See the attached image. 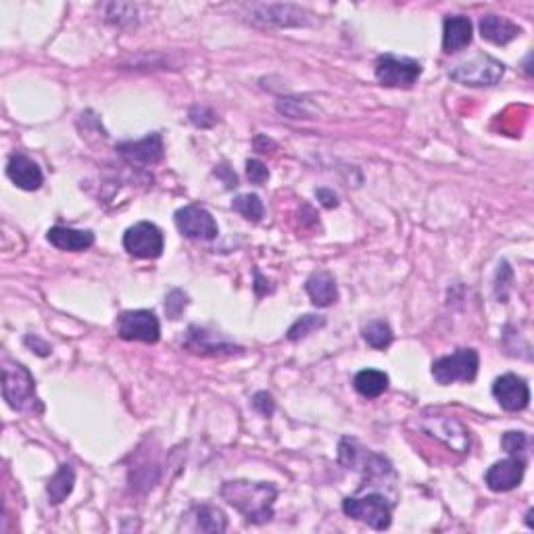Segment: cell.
Listing matches in <instances>:
<instances>
[{
    "instance_id": "6da1fadb",
    "label": "cell",
    "mask_w": 534,
    "mask_h": 534,
    "mask_svg": "<svg viewBox=\"0 0 534 534\" xmlns=\"http://www.w3.org/2000/svg\"><path fill=\"white\" fill-rule=\"evenodd\" d=\"M221 496L253 524H265L274 518V501L278 496L274 484L229 480L223 482Z\"/></svg>"
},
{
    "instance_id": "7a4b0ae2",
    "label": "cell",
    "mask_w": 534,
    "mask_h": 534,
    "mask_svg": "<svg viewBox=\"0 0 534 534\" xmlns=\"http://www.w3.org/2000/svg\"><path fill=\"white\" fill-rule=\"evenodd\" d=\"M3 396L7 405L21 413H42L45 405L36 395L34 376L21 363L4 362L3 363Z\"/></svg>"
},
{
    "instance_id": "3957f363",
    "label": "cell",
    "mask_w": 534,
    "mask_h": 534,
    "mask_svg": "<svg viewBox=\"0 0 534 534\" xmlns=\"http://www.w3.org/2000/svg\"><path fill=\"white\" fill-rule=\"evenodd\" d=\"M480 357L474 349H459L453 355H445L432 363L434 380L443 387L455 382H471L478 374Z\"/></svg>"
},
{
    "instance_id": "277c9868",
    "label": "cell",
    "mask_w": 534,
    "mask_h": 534,
    "mask_svg": "<svg viewBox=\"0 0 534 534\" xmlns=\"http://www.w3.org/2000/svg\"><path fill=\"white\" fill-rule=\"evenodd\" d=\"M343 512L349 518H355L374 528V530H387L393 521V505L382 495L346 496L343 501Z\"/></svg>"
},
{
    "instance_id": "5b68a950",
    "label": "cell",
    "mask_w": 534,
    "mask_h": 534,
    "mask_svg": "<svg viewBox=\"0 0 534 534\" xmlns=\"http://www.w3.org/2000/svg\"><path fill=\"white\" fill-rule=\"evenodd\" d=\"M505 73V65L490 54H476L449 71L451 79L463 86H495Z\"/></svg>"
},
{
    "instance_id": "8992f818",
    "label": "cell",
    "mask_w": 534,
    "mask_h": 534,
    "mask_svg": "<svg viewBox=\"0 0 534 534\" xmlns=\"http://www.w3.org/2000/svg\"><path fill=\"white\" fill-rule=\"evenodd\" d=\"M376 79L388 88H412L421 76L420 61L395 54H382L376 59Z\"/></svg>"
},
{
    "instance_id": "52a82bcc",
    "label": "cell",
    "mask_w": 534,
    "mask_h": 534,
    "mask_svg": "<svg viewBox=\"0 0 534 534\" xmlns=\"http://www.w3.org/2000/svg\"><path fill=\"white\" fill-rule=\"evenodd\" d=\"M163 232L151 221H140L123 234V248L138 259H157L163 253Z\"/></svg>"
},
{
    "instance_id": "ba28073f",
    "label": "cell",
    "mask_w": 534,
    "mask_h": 534,
    "mask_svg": "<svg viewBox=\"0 0 534 534\" xmlns=\"http://www.w3.org/2000/svg\"><path fill=\"white\" fill-rule=\"evenodd\" d=\"M117 332L123 340H140V343L154 345L161 337V324L153 312L138 309V312H126L117 318Z\"/></svg>"
},
{
    "instance_id": "9c48e42d",
    "label": "cell",
    "mask_w": 534,
    "mask_h": 534,
    "mask_svg": "<svg viewBox=\"0 0 534 534\" xmlns=\"http://www.w3.org/2000/svg\"><path fill=\"white\" fill-rule=\"evenodd\" d=\"M340 463L346 465V468L363 471V474L370 478L393 474V465L388 463V459L362 449L355 440L349 438H345L343 443H340Z\"/></svg>"
},
{
    "instance_id": "30bf717a",
    "label": "cell",
    "mask_w": 534,
    "mask_h": 534,
    "mask_svg": "<svg viewBox=\"0 0 534 534\" xmlns=\"http://www.w3.org/2000/svg\"><path fill=\"white\" fill-rule=\"evenodd\" d=\"M176 226L186 238L192 240H213L220 234L217 221L207 209L198 207V204H188L176 211Z\"/></svg>"
},
{
    "instance_id": "8fae6325",
    "label": "cell",
    "mask_w": 534,
    "mask_h": 534,
    "mask_svg": "<svg viewBox=\"0 0 534 534\" xmlns=\"http://www.w3.org/2000/svg\"><path fill=\"white\" fill-rule=\"evenodd\" d=\"M421 428H424L432 438L445 443L453 451H459V453L470 451V434L465 430L462 421L445 418V415H434V418H426L421 421Z\"/></svg>"
},
{
    "instance_id": "7c38bea8",
    "label": "cell",
    "mask_w": 534,
    "mask_h": 534,
    "mask_svg": "<svg viewBox=\"0 0 534 534\" xmlns=\"http://www.w3.org/2000/svg\"><path fill=\"white\" fill-rule=\"evenodd\" d=\"M493 395L505 412H521L530 403V388H528L524 378L515 374L496 378L493 384Z\"/></svg>"
},
{
    "instance_id": "4fadbf2b",
    "label": "cell",
    "mask_w": 534,
    "mask_h": 534,
    "mask_svg": "<svg viewBox=\"0 0 534 534\" xmlns=\"http://www.w3.org/2000/svg\"><path fill=\"white\" fill-rule=\"evenodd\" d=\"M524 471L526 462L521 457L512 455L509 459H503V462H496L487 471L488 488L495 490V493H507V490L515 488L521 482Z\"/></svg>"
},
{
    "instance_id": "5bb4252c",
    "label": "cell",
    "mask_w": 534,
    "mask_h": 534,
    "mask_svg": "<svg viewBox=\"0 0 534 534\" xmlns=\"http://www.w3.org/2000/svg\"><path fill=\"white\" fill-rule=\"evenodd\" d=\"M163 138L161 134H148L142 140L136 142H121L117 145V153L121 154L128 163H142L153 165L163 159Z\"/></svg>"
},
{
    "instance_id": "9a60e30c",
    "label": "cell",
    "mask_w": 534,
    "mask_h": 534,
    "mask_svg": "<svg viewBox=\"0 0 534 534\" xmlns=\"http://www.w3.org/2000/svg\"><path fill=\"white\" fill-rule=\"evenodd\" d=\"M179 528L190 532H226L228 520L221 509L213 505H196L182 515Z\"/></svg>"
},
{
    "instance_id": "2e32d148",
    "label": "cell",
    "mask_w": 534,
    "mask_h": 534,
    "mask_svg": "<svg viewBox=\"0 0 534 534\" xmlns=\"http://www.w3.org/2000/svg\"><path fill=\"white\" fill-rule=\"evenodd\" d=\"M253 20L267 23V26H305V11L296 9L293 4H257L251 9Z\"/></svg>"
},
{
    "instance_id": "e0dca14e",
    "label": "cell",
    "mask_w": 534,
    "mask_h": 534,
    "mask_svg": "<svg viewBox=\"0 0 534 534\" xmlns=\"http://www.w3.org/2000/svg\"><path fill=\"white\" fill-rule=\"evenodd\" d=\"M7 176L17 188L29 190V192L38 190L42 182H45V176H42L40 167L36 165L32 159L26 157V154H13V157L9 159Z\"/></svg>"
},
{
    "instance_id": "ac0fdd59",
    "label": "cell",
    "mask_w": 534,
    "mask_h": 534,
    "mask_svg": "<svg viewBox=\"0 0 534 534\" xmlns=\"http://www.w3.org/2000/svg\"><path fill=\"white\" fill-rule=\"evenodd\" d=\"M471 42V21L463 15L446 17L443 26V51L446 54L459 53L462 48L470 46Z\"/></svg>"
},
{
    "instance_id": "d6986e66",
    "label": "cell",
    "mask_w": 534,
    "mask_h": 534,
    "mask_svg": "<svg viewBox=\"0 0 534 534\" xmlns=\"http://www.w3.org/2000/svg\"><path fill=\"white\" fill-rule=\"evenodd\" d=\"M48 242L53 246L61 248V251H86L95 245V234L90 229H73V228H63V226H54L48 229Z\"/></svg>"
},
{
    "instance_id": "ffe728a7",
    "label": "cell",
    "mask_w": 534,
    "mask_h": 534,
    "mask_svg": "<svg viewBox=\"0 0 534 534\" xmlns=\"http://www.w3.org/2000/svg\"><path fill=\"white\" fill-rule=\"evenodd\" d=\"M186 346L192 353H201V355H220V353H236L240 351L238 346L226 343V340L217 338V334L207 332L204 328L192 326L186 337Z\"/></svg>"
},
{
    "instance_id": "44dd1931",
    "label": "cell",
    "mask_w": 534,
    "mask_h": 534,
    "mask_svg": "<svg viewBox=\"0 0 534 534\" xmlns=\"http://www.w3.org/2000/svg\"><path fill=\"white\" fill-rule=\"evenodd\" d=\"M480 34L484 40L493 42V45H507L518 38L521 29L513 21L505 20L499 15H484L480 20Z\"/></svg>"
},
{
    "instance_id": "7402d4cb",
    "label": "cell",
    "mask_w": 534,
    "mask_h": 534,
    "mask_svg": "<svg viewBox=\"0 0 534 534\" xmlns=\"http://www.w3.org/2000/svg\"><path fill=\"white\" fill-rule=\"evenodd\" d=\"M305 290L307 295L312 296L313 305L318 307H330L332 303H337L338 299L337 280H334V276L328 274V271H318V274L309 278Z\"/></svg>"
},
{
    "instance_id": "603a6c76",
    "label": "cell",
    "mask_w": 534,
    "mask_h": 534,
    "mask_svg": "<svg viewBox=\"0 0 534 534\" xmlns=\"http://www.w3.org/2000/svg\"><path fill=\"white\" fill-rule=\"evenodd\" d=\"M353 387L365 399H378L388 388V376L380 370H362L353 380Z\"/></svg>"
},
{
    "instance_id": "cb8c5ba5",
    "label": "cell",
    "mask_w": 534,
    "mask_h": 534,
    "mask_svg": "<svg viewBox=\"0 0 534 534\" xmlns=\"http://www.w3.org/2000/svg\"><path fill=\"white\" fill-rule=\"evenodd\" d=\"M73 484H76V471H73V468L70 463H63L59 468L57 474H54L46 484L48 501H51L53 505H59V503H63L67 496L71 495Z\"/></svg>"
},
{
    "instance_id": "d4e9b609",
    "label": "cell",
    "mask_w": 534,
    "mask_h": 534,
    "mask_svg": "<svg viewBox=\"0 0 534 534\" xmlns=\"http://www.w3.org/2000/svg\"><path fill=\"white\" fill-rule=\"evenodd\" d=\"M393 330L384 320H374L363 328V340L371 349H387L393 343Z\"/></svg>"
},
{
    "instance_id": "484cf974",
    "label": "cell",
    "mask_w": 534,
    "mask_h": 534,
    "mask_svg": "<svg viewBox=\"0 0 534 534\" xmlns=\"http://www.w3.org/2000/svg\"><path fill=\"white\" fill-rule=\"evenodd\" d=\"M232 209L238 211V213L245 217L248 221H261L263 220V203H261V198L257 195H240L236 196L232 201Z\"/></svg>"
},
{
    "instance_id": "4316f807",
    "label": "cell",
    "mask_w": 534,
    "mask_h": 534,
    "mask_svg": "<svg viewBox=\"0 0 534 534\" xmlns=\"http://www.w3.org/2000/svg\"><path fill=\"white\" fill-rule=\"evenodd\" d=\"M326 326V318L324 315H313V313H307L303 315L301 320H296L293 326H290L288 330V340H293V343H296V340H303L305 337H309V334L320 330V328Z\"/></svg>"
},
{
    "instance_id": "83f0119b",
    "label": "cell",
    "mask_w": 534,
    "mask_h": 534,
    "mask_svg": "<svg viewBox=\"0 0 534 534\" xmlns=\"http://www.w3.org/2000/svg\"><path fill=\"white\" fill-rule=\"evenodd\" d=\"M188 305V296H186L182 290H171L170 295L165 296V313L170 320H178L182 312Z\"/></svg>"
},
{
    "instance_id": "f1b7e54d",
    "label": "cell",
    "mask_w": 534,
    "mask_h": 534,
    "mask_svg": "<svg viewBox=\"0 0 534 534\" xmlns=\"http://www.w3.org/2000/svg\"><path fill=\"white\" fill-rule=\"evenodd\" d=\"M501 445H503V449L509 453V455L518 457V455H521V451H526L528 438L524 432H505L503 434Z\"/></svg>"
},
{
    "instance_id": "f546056e",
    "label": "cell",
    "mask_w": 534,
    "mask_h": 534,
    "mask_svg": "<svg viewBox=\"0 0 534 534\" xmlns=\"http://www.w3.org/2000/svg\"><path fill=\"white\" fill-rule=\"evenodd\" d=\"M246 178L251 179L253 184H263L267 178H270V171L267 167L261 163L257 159H248L246 161Z\"/></svg>"
},
{
    "instance_id": "4dcf8cb0",
    "label": "cell",
    "mask_w": 534,
    "mask_h": 534,
    "mask_svg": "<svg viewBox=\"0 0 534 534\" xmlns=\"http://www.w3.org/2000/svg\"><path fill=\"white\" fill-rule=\"evenodd\" d=\"M253 407L257 409L261 415L270 418L274 413V399H271L270 393H257L253 396Z\"/></svg>"
},
{
    "instance_id": "1f68e13d",
    "label": "cell",
    "mask_w": 534,
    "mask_h": 534,
    "mask_svg": "<svg viewBox=\"0 0 534 534\" xmlns=\"http://www.w3.org/2000/svg\"><path fill=\"white\" fill-rule=\"evenodd\" d=\"M315 195H318V198L321 201V204H324L326 209H334V207H338V196L334 195L332 190H326V188H320L318 192H315Z\"/></svg>"
},
{
    "instance_id": "d6a6232c",
    "label": "cell",
    "mask_w": 534,
    "mask_h": 534,
    "mask_svg": "<svg viewBox=\"0 0 534 534\" xmlns=\"http://www.w3.org/2000/svg\"><path fill=\"white\" fill-rule=\"evenodd\" d=\"M26 345L32 346V349L36 346V349H38L36 353H38V355H42V357L51 353V346H48L46 343H42V340L38 337H32V334H29V337H26Z\"/></svg>"
}]
</instances>
